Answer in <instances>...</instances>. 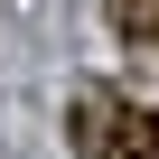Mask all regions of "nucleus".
<instances>
[{
  "instance_id": "nucleus-1",
  "label": "nucleus",
  "mask_w": 159,
  "mask_h": 159,
  "mask_svg": "<svg viewBox=\"0 0 159 159\" xmlns=\"http://www.w3.org/2000/svg\"><path fill=\"white\" fill-rule=\"evenodd\" d=\"M112 84H75V103H66V140H75V159H94L103 150V131H112Z\"/></svg>"
},
{
  "instance_id": "nucleus-2",
  "label": "nucleus",
  "mask_w": 159,
  "mask_h": 159,
  "mask_svg": "<svg viewBox=\"0 0 159 159\" xmlns=\"http://www.w3.org/2000/svg\"><path fill=\"white\" fill-rule=\"evenodd\" d=\"M94 159H159V112L112 103V131H103V150H94Z\"/></svg>"
},
{
  "instance_id": "nucleus-3",
  "label": "nucleus",
  "mask_w": 159,
  "mask_h": 159,
  "mask_svg": "<svg viewBox=\"0 0 159 159\" xmlns=\"http://www.w3.org/2000/svg\"><path fill=\"white\" fill-rule=\"evenodd\" d=\"M112 28L131 47H159V0H112Z\"/></svg>"
}]
</instances>
